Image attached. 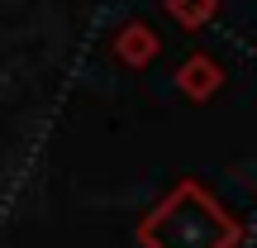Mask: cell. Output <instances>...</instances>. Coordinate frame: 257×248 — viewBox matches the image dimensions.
Returning <instances> with one entry per match:
<instances>
[{
    "mask_svg": "<svg viewBox=\"0 0 257 248\" xmlns=\"http://www.w3.org/2000/svg\"><path fill=\"white\" fill-rule=\"evenodd\" d=\"M138 239L148 248H233L238 243V224L195 182H186L138 224Z\"/></svg>",
    "mask_w": 257,
    "mask_h": 248,
    "instance_id": "1",
    "label": "cell"
},
{
    "mask_svg": "<svg viewBox=\"0 0 257 248\" xmlns=\"http://www.w3.org/2000/svg\"><path fill=\"white\" fill-rule=\"evenodd\" d=\"M181 86H186L191 96H210V91H214V67H210V62H195L191 72H181Z\"/></svg>",
    "mask_w": 257,
    "mask_h": 248,
    "instance_id": "2",
    "label": "cell"
}]
</instances>
